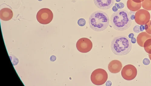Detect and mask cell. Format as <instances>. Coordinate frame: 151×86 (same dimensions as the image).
I'll use <instances>...</instances> for the list:
<instances>
[{
    "instance_id": "9",
    "label": "cell",
    "mask_w": 151,
    "mask_h": 86,
    "mask_svg": "<svg viewBox=\"0 0 151 86\" xmlns=\"http://www.w3.org/2000/svg\"><path fill=\"white\" fill-rule=\"evenodd\" d=\"M95 5L99 8L107 10L114 5L115 0H94Z\"/></svg>"
},
{
    "instance_id": "17",
    "label": "cell",
    "mask_w": 151,
    "mask_h": 86,
    "mask_svg": "<svg viewBox=\"0 0 151 86\" xmlns=\"http://www.w3.org/2000/svg\"><path fill=\"white\" fill-rule=\"evenodd\" d=\"M86 24V21L85 19L83 18H81L78 20V25L80 27L84 26Z\"/></svg>"
},
{
    "instance_id": "15",
    "label": "cell",
    "mask_w": 151,
    "mask_h": 86,
    "mask_svg": "<svg viewBox=\"0 0 151 86\" xmlns=\"http://www.w3.org/2000/svg\"><path fill=\"white\" fill-rule=\"evenodd\" d=\"M142 5L144 9L148 11L151 10V0H144Z\"/></svg>"
},
{
    "instance_id": "4",
    "label": "cell",
    "mask_w": 151,
    "mask_h": 86,
    "mask_svg": "<svg viewBox=\"0 0 151 86\" xmlns=\"http://www.w3.org/2000/svg\"><path fill=\"white\" fill-rule=\"evenodd\" d=\"M108 78L107 72L102 69H98L93 71L91 76V80L93 84L100 85L106 82Z\"/></svg>"
},
{
    "instance_id": "10",
    "label": "cell",
    "mask_w": 151,
    "mask_h": 86,
    "mask_svg": "<svg viewBox=\"0 0 151 86\" xmlns=\"http://www.w3.org/2000/svg\"><path fill=\"white\" fill-rule=\"evenodd\" d=\"M122 67V65L120 61L117 60H114L111 61L108 65L109 71L113 73L119 72Z\"/></svg>"
},
{
    "instance_id": "7",
    "label": "cell",
    "mask_w": 151,
    "mask_h": 86,
    "mask_svg": "<svg viewBox=\"0 0 151 86\" xmlns=\"http://www.w3.org/2000/svg\"><path fill=\"white\" fill-rule=\"evenodd\" d=\"M137 74L136 68L131 64L127 65L122 69L121 75L122 77L127 80H132L134 79Z\"/></svg>"
},
{
    "instance_id": "2",
    "label": "cell",
    "mask_w": 151,
    "mask_h": 86,
    "mask_svg": "<svg viewBox=\"0 0 151 86\" xmlns=\"http://www.w3.org/2000/svg\"><path fill=\"white\" fill-rule=\"evenodd\" d=\"M109 18L104 11H96L91 14L89 19L90 28L96 32H101L107 29L109 24Z\"/></svg>"
},
{
    "instance_id": "1",
    "label": "cell",
    "mask_w": 151,
    "mask_h": 86,
    "mask_svg": "<svg viewBox=\"0 0 151 86\" xmlns=\"http://www.w3.org/2000/svg\"><path fill=\"white\" fill-rule=\"evenodd\" d=\"M129 12L124 9L114 12L112 15L110 21L112 27L116 30L123 31L129 29L132 21Z\"/></svg>"
},
{
    "instance_id": "13",
    "label": "cell",
    "mask_w": 151,
    "mask_h": 86,
    "mask_svg": "<svg viewBox=\"0 0 151 86\" xmlns=\"http://www.w3.org/2000/svg\"><path fill=\"white\" fill-rule=\"evenodd\" d=\"M127 6L130 11H136L140 9L142 7L141 3H136L132 0H128L127 3Z\"/></svg>"
},
{
    "instance_id": "20",
    "label": "cell",
    "mask_w": 151,
    "mask_h": 86,
    "mask_svg": "<svg viewBox=\"0 0 151 86\" xmlns=\"http://www.w3.org/2000/svg\"><path fill=\"white\" fill-rule=\"evenodd\" d=\"M117 7L118 9H122L124 7V4L122 3H119L117 4Z\"/></svg>"
},
{
    "instance_id": "23",
    "label": "cell",
    "mask_w": 151,
    "mask_h": 86,
    "mask_svg": "<svg viewBox=\"0 0 151 86\" xmlns=\"http://www.w3.org/2000/svg\"><path fill=\"white\" fill-rule=\"evenodd\" d=\"M131 42L133 44H135L136 42V39L135 38H132L131 40Z\"/></svg>"
},
{
    "instance_id": "11",
    "label": "cell",
    "mask_w": 151,
    "mask_h": 86,
    "mask_svg": "<svg viewBox=\"0 0 151 86\" xmlns=\"http://www.w3.org/2000/svg\"><path fill=\"white\" fill-rule=\"evenodd\" d=\"M13 12L10 9L5 8L2 9L0 11V18L4 21H8L12 18Z\"/></svg>"
},
{
    "instance_id": "18",
    "label": "cell",
    "mask_w": 151,
    "mask_h": 86,
    "mask_svg": "<svg viewBox=\"0 0 151 86\" xmlns=\"http://www.w3.org/2000/svg\"><path fill=\"white\" fill-rule=\"evenodd\" d=\"M133 31L134 32L136 33L140 32H141L140 27L139 26H135L133 29Z\"/></svg>"
},
{
    "instance_id": "14",
    "label": "cell",
    "mask_w": 151,
    "mask_h": 86,
    "mask_svg": "<svg viewBox=\"0 0 151 86\" xmlns=\"http://www.w3.org/2000/svg\"><path fill=\"white\" fill-rule=\"evenodd\" d=\"M144 47L147 53L151 54V39H148L145 42Z\"/></svg>"
},
{
    "instance_id": "29",
    "label": "cell",
    "mask_w": 151,
    "mask_h": 86,
    "mask_svg": "<svg viewBox=\"0 0 151 86\" xmlns=\"http://www.w3.org/2000/svg\"><path fill=\"white\" fill-rule=\"evenodd\" d=\"M38 1H42V0H38Z\"/></svg>"
},
{
    "instance_id": "3",
    "label": "cell",
    "mask_w": 151,
    "mask_h": 86,
    "mask_svg": "<svg viewBox=\"0 0 151 86\" xmlns=\"http://www.w3.org/2000/svg\"><path fill=\"white\" fill-rule=\"evenodd\" d=\"M112 52L118 56H123L129 54L132 49V44L130 39L124 36L115 37L111 44Z\"/></svg>"
},
{
    "instance_id": "26",
    "label": "cell",
    "mask_w": 151,
    "mask_h": 86,
    "mask_svg": "<svg viewBox=\"0 0 151 86\" xmlns=\"http://www.w3.org/2000/svg\"><path fill=\"white\" fill-rule=\"evenodd\" d=\"M130 18L132 20H134L135 19V15L134 14L131 15Z\"/></svg>"
},
{
    "instance_id": "8",
    "label": "cell",
    "mask_w": 151,
    "mask_h": 86,
    "mask_svg": "<svg viewBox=\"0 0 151 86\" xmlns=\"http://www.w3.org/2000/svg\"><path fill=\"white\" fill-rule=\"evenodd\" d=\"M93 44L89 39L83 38L78 40L76 44L78 50L81 53H85L89 52L91 50Z\"/></svg>"
},
{
    "instance_id": "19",
    "label": "cell",
    "mask_w": 151,
    "mask_h": 86,
    "mask_svg": "<svg viewBox=\"0 0 151 86\" xmlns=\"http://www.w3.org/2000/svg\"><path fill=\"white\" fill-rule=\"evenodd\" d=\"M143 63L145 65H148L150 64V61L148 58H145L143 59Z\"/></svg>"
},
{
    "instance_id": "21",
    "label": "cell",
    "mask_w": 151,
    "mask_h": 86,
    "mask_svg": "<svg viewBox=\"0 0 151 86\" xmlns=\"http://www.w3.org/2000/svg\"><path fill=\"white\" fill-rule=\"evenodd\" d=\"M117 4H115V5L112 7V10L114 12H117L118 10V9L117 6Z\"/></svg>"
},
{
    "instance_id": "12",
    "label": "cell",
    "mask_w": 151,
    "mask_h": 86,
    "mask_svg": "<svg viewBox=\"0 0 151 86\" xmlns=\"http://www.w3.org/2000/svg\"><path fill=\"white\" fill-rule=\"evenodd\" d=\"M151 39V35L145 32L139 34L137 36V42L140 46L143 47L145 42L148 39Z\"/></svg>"
},
{
    "instance_id": "27",
    "label": "cell",
    "mask_w": 151,
    "mask_h": 86,
    "mask_svg": "<svg viewBox=\"0 0 151 86\" xmlns=\"http://www.w3.org/2000/svg\"><path fill=\"white\" fill-rule=\"evenodd\" d=\"M148 56L150 59L151 60V54H149Z\"/></svg>"
},
{
    "instance_id": "5",
    "label": "cell",
    "mask_w": 151,
    "mask_h": 86,
    "mask_svg": "<svg viewBox=\"0 0 151 86\" xmlns=\"http://www.w3.org/2000/svg\"><path fill=\"white\" fill-rule=\"evenodd\" d=\"M53 15L51 10L48 8H44L38 12L37 18L41 24H46L50 23L53 19Z\"/></svg>"
},
{
    "instance_id": "25",
    "label": "cell",
    "mask_w": 151,
    "mask_h": 86,
    "mask_svg": "<svg viewBox=\"0 0 151 86\" xmlns=\"http://www.w3.org/2000/svg\"><path fill=\"white\" fill-rule=\"evenodd\" d=\"M134 36V34L133 33H130L129 35V39H132L133 38Z\"/></svg>"
},
{
    "instance_id": "6",
    "label": "cell",
    "mask_w": 151,
    "mask_h": 86,
    "mask_svg": "<svg viewBox=\"0 0 151 86\" xmlns=\"http://www.w3.org/2000/svg\"><path fill=\"white\" fill-rule=\"evenodd\" d=\"M150 16L146 10L141 9L138 10L135 15V21L139 25H145L150 21Z\"/></svg>"
},
{
    "instance_id": "24",
    "label": "cell",
    "mask_w": 151,
    "mask_h": 86,
    "mask_svg": "<svg viewBox=\"0 0 151 86\" xmlns=\"http://www.w3.org/2000/svg\"><path fill=\"white\" fill-rule=\"evenodd\" d=\"M140 29L141 32H143L145 29V26L143 25H141L140 27Z\"/></svg>"
},
{
    "instance_id": "22",
    "label": "cell",
    "mask_w": 151,
    "mask_h": 86,
    "mask_svg": "<svg viewBox=\"0 0 151 86\" xmlns=\"http://www.w3.org/2000/svg\"><path fill=\"white\" fill-rule=\"evenodd\" d=\"M134 2L136 3H141L142 2H143L144 0H132Z\"/></svg>"
},
{
    "instance_id": "16",
    "label": "cell",
    "mask_w": 151,
    "mask_h": 86,
    "mask_svg": "<svg viewBox=\"0 0 151 86\" xmlns=\"http://www.w3.org/2000/svg\"><path fill=\"white\" fill-rule=\"evenodd\" d=\"M145 27L146 32L147 33L151 34V20H150L147 24H145Z\"/></svg>"
},
{
    "instance_id": "28",
    "label": "cell",
    "mask_w": 151,
    "mask_h": 86,
    "mask_svg": "<svg viewBox=\"0 0 151 86\" xmlns=\"http://www.w3.org/2000/svg\"><path fill=\"white\" fill-rule=\"evenodd\" d=\"M116 1L117 2H119L121 1V0H116Z\"/></svg>"
}]
</instances>
